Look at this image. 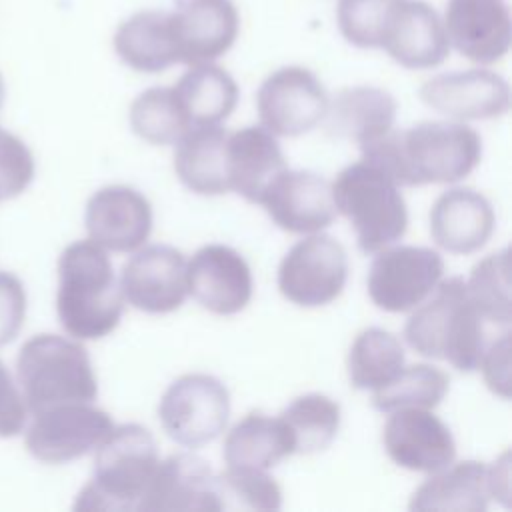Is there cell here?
Wrapping results in <instances>:
<instances>
[{"instance_id":"obj_1","label":"cell","mask_w":512,"mask_h":512,"mask_svg":"<svg viewBox=\"0 0 512 512\" xmlns=\"http://www.w3.org/2000/svg\"><path fill=\"white\" fill-rule=\"evenodd\" d=\"M362 158L384 170L400 188L452 184L468 176L482 158L478 132L458 120H428L358 146Z\"/></svg>"},{"instance_id":"obj_2","label":"cell","mask_w":512,"mask_h":512,"mask_svg":"<svg viewBox=\"0 0 512 512\" xmlns=\"http://www.w3.org/2000/svg\"><path fill=\"white\" fill-rule=\"evenodd\" d=\"M124 298L108 252L92 240L68 244L58 258L56 312L76 340H100L122 318Z\"/></svg>"},{"instance_id":"obj_3","label":"cell","mask_w":512,"mask_h":512,"mask_svg":"<svg viewBox=\"0 0 512 512\" xmlns=\"http://www.w3.org/2000/svg\"><path fill=\"white\" fill-rule=\"evenodd\" d=\"M410 312L404 338L414 352L446 360L460 372L478 368L486 348L484 320L466 292L464 278H442L432 294Z\"/></svg>"},{"instance_id":"obj_4","label":"cell","mask_w":512,"mask_h":512,"mask_svg":"<svg viewBox=\"0 0 512 512\" xmlns=\"http://www.w3.org/2000/svg\"><path fill=\"white\" fill-rule=\"evenodd\" d=\"M158 462L156 440L148 428L112 426L94 450V474L78 492L74 510H138Z\"/></svg>"},{"instance_id":"obj_5","label":"cell","mask_w":512,"mask_h":512,"mask_svg":"<svg viewBox=\"0 0 512 512\" xmlns=\"http://www.w3.org/2000/svg\"><path fill=\"white\" fill-rule=\"evenodd\" d=\"M16 382L32 414L68 402H92L98 394L86 348L76 338L58 334H36L24 342Z\"/></svg>"},{"instance_id":"obj_6","label":"cell","mask_w":512,"mask_h":512,"mask_svg":"<svg viewBox=\"0 0 512 512\" xmlns=\"http://www.w3.org/2000/svg\"><path fill=\"white\" fill-rule=\"evenodd\" d=\"M336 214L354 228L366 254L396 244L408 228V208L400 186L378 166L360 158L330 182Z\"/></svg>"},{"instance_id":"obj_7","label":"cell","mask_w":512,"mask_h":512,"mask_svg":"<svg viewBox=\"0 0 512 512\" xmlns=\"http://www.w3.org/2000/svg\"><path fill=\"white\" fill-rule=\"evenodd\" d=\"M230 418V392L212 374L178 376L158 402V420L170 440L200 448L216 440Z\"/></svg>"},{"instance_id":"obj_8","label":"cell","mask_w":512,"mask_h":512,"mask_svg":"<svg viewBox=\"0 0 512 512\" xmlns=\"http://www.w3.org/2000/svg\"><path fill=\"white\" fill-rule=\"evenodd\" d=\"M348 278L344 246L322 232L306 234L282 258L278 266L280 294L302 308H318L334 302Z\"/></svg>"},{"instance_id":"obj_9","label":"cell","mask_w":512,"mask_h":512,"mask_svg":"<svg viewBox=\"0 0 512 512\" xmlns=\"http://www.w3.org/2000/svg\"><path fill=\"white\" fill-rule=\"evenodd\" d=\"M444 278L442 256L426 246H386L376 252L366 288L384 312L400 314L424 302Z\"/></svg>"},{"instance_id":"obj_10","label":"cell","mask_w":512,"mask_h":512,"mask_svg":"<svg viewBox=\"0 0 512 512\" xmlns=\"http://www.w3.org/2000/svg\"><path fill=\"white\" fill-rule=\"evenodd\" d=\"M112 426L110 414L92 402H68L34 412L24 442L36 460L64 464L94 452Z\"/></svg>"},{"instance_id":"obj_11","label":"cell","mask_w":512,"mask_h":512,"mask_svg":"<svg viewBox=\"0 0 512 512\" xmlns=\"http://www.w3.org/2000/svg\"><path fill=\"white\" fill-rule=\"evenodd\" d=\"M328 100L324 84L308 68H278L264 78L256 94L260 126L274 136H302L324 122Z\"/></svg>"},{"instance_id":"obj_12","label":"cell","mask_w":512,"mask_h":512,"mask_svg":"<svg viewBox=\"0 0 512 512\" xmlns=\"http://www.w3.org/2000/svg\"><path fill=\"white\" fill-rule=\"evenodd\" d=\"M120 292L124 302L148 314L178 310L186 296V258L168 244L138 248L122 266Z\"/></svg>"},{"instance_id":"obj_13","label":"cell","mask_w":512,"mask_h":512,"mask_svg":"<svg viewBox=\"0 0 512 512\" xmlns=\"http://www.w3.org/2000/svg\"><path fill=\"white\" fill-rule=\"evenodd\" d=\"M188 294L208 312L232 316L242 312L254 292L252 270L244 256L224 244H206L186 262Z\"/></svg>"},{"instance_id":"obj_14","label":"cell","mask_w":512,"mask_h":512,"mask_svg":"<svg viewBox=\"0 0 512 512\" xmlns=\"http://www.w3.org/2000/svg\"><path fill=\"white\" fill-rule=\"evenodd\" d=\"M84 224L88 240L106 252H136L150 238L152 204L132 186L110 184L90 196Z\"/></svg>"},{"instance_id":"obj_15","label":"cell","mask_w":512,"mask_h":512,"mask_svg":"<svg viewBox=\"0 0 512 512\" xmlns=\"http://www.w3.org/2000/svg\"><path fill=\"white\" fill-rule=\"evenodd\" d=\"M382 444L400 468L432 474L452 464L456 442L450 428L428 408H398L388 412Z\"/></svg>"},{"instance_id":"obj_16","label":"cell","mask_w":512,"mask_h":512,"mask_svg":"<svg viewBox=\"0 0 512 512\" xmlns=\"http://www.w3.org/2000/svg\"><path fill=\"white\" fill-rule=\"evenodd\" d=\"M258 204L290 234H314L336 218L330 182L306 170L284 168L262 192Z\"/></svg>"},{"instance_id":"obj_17","label":"cell","mask_w":512,"mask_h":512,"mask_svg":"<svg viewBox=\"0 0 512 512\" xmlns=\"http://www.w3.org/2000/svg\"><path fill=\"white\" fill-rule=\"evenodd\" d=\"M420 100L458 122L494 120L510 110L508 82L486 68L448 72L420 86Z\"/></svg>"},{"instance_id":"obj_18","label":"cell","mask_w":512,"mask_h":512,"mask_svg":"<svg viewBox=\"0 0 512 512\" xmlns=\"http://www.w3.org/2000/svg\"><path fill=\"white\" fill-rule=\"evenodd\" d=\"M168 18L178 62L188 66L224 56L240 30L232 0H180Z\"/></svg>"},{"instance_id":"obj_19","label":"cell","mask_w":512,"mask_h":512,"mask_svg":"<svg viewBox=\"0 0 512 512\" xmlns=\"http://www.w3.org/2000/svg\"><path fill=\"white\" fill-rule=\"evenodd\" d=\"M442 24L450 48L474 64L500 62L510 50L512 24L504 0H448Z\"/></svg>"},{"instance_id":"obj_20","label":"cell","mask_w":512,"mask_h":512,"mask_svg":"<svg viewBox=\"0 0 512 512\" xmlns=\"http://www.w3.org/2000/svg\"><path fill=\"white\" fill-rule=\"evenodd\" d=\"M138 510L142 512H218L214 472L192 452L160 460L148 482Z\"/></svg>"},{"instance_id":"obj_21","label":"cell","mask_w":512,"mask_h":512,"mask_svg":"<svg viewBox=\"0 0 512 512\" xmlns=\"http://www.w3.org/2000/svg\"><path fill=\"white\" fill-rule=\"evenodd\" d=\"M434 244L450 254L478 252L494 234L496 214L492 202L474 188L442 192L428 214Z\"/></svg>"},{"instance_id":"obj_22","label":"cell","mask_w":512,"mask_h":512,"mask_svg":"<svg viewBox=\"0 0 512 512\" xmlns=\"http://www.w3.org/2000/svg\"><path fill=\"white\" fill-rule=\"evenodd\" d=\"M382 50L404 68L428 70L446 60L450 42L442 18L430 4L404 0L384 36Z\"/></svg>"},{"instance_id":"obj_23","label":"cell","mask_w":512,"mask_h":512,"mask_svg":"<svg viewBox=\"0 0 512 512\" xmlns=\"http://www.w3.org/2000/svg\"><path fill=\"white\" fill-rule=\"evenodd\" d=\"M226 162L230 192L252 204H258L264 188L288 168L276 136L264 126H244L228 132Z\"/></svg>"},{"instance_id":"obj_24","label":"cell","mask_w":512,"mask_h":512,"mask_svg":"<svg viewBox=\"0 0 512 512\" xmlns=\"http://www.w3.org/2000/svg\"><path fill=\"white\" fill-rule=\"evenodd\" d=\"M490 504L488 464L462 460L432 472L410 496L414 512H486Z\"/></svg>"},{"instance_id":"obj_25","label":"cell","mask_w":512,"mask_h":512,"mask_svg":"<svg viewBox=\"0 0 512 512\" xmlns=\"http://www.w3.org/2000/svg\"><path fill=\"white\" fill-rule=\"evenodd\" d=\"M396 110L390 92L376 86H348L328 100L324 120L332 136L362 146L394 128Z\"/></svg>"},{"instance_id":"obj_26","label":"cell","mask_w":512,"mask_h":512,"mask_svg":"<svg viewBox=\"0 0 512 512\" xmlns=\"http://www.w3.org/2000/svg\"><path fill=\"white\" fill-rule=\"evenodd\" d=\"M228 132L216 126H192L174 146V172L194 194L222 196L230 192L226 162Z\"/></svg>"},{"instance_id":"obj_27","label":"cell","mask_w":512,"mask_h":512,"mask_svg":"<svg viewBox=\"0 0 512 512\" xmlns=\"http://www.w3.org/2000/svg\"><path fill=\"white\" fill-rule=\"evenodd\" d=\"M294 454L292 438L280 420L262 412H250L238 420L224 438L222 458L226 466L270 470Z\"/></svg>"},{"instance_id":"obj_28","label":"cell","mask_w":512,"mask_h":512,"mask_svg":"<svg viewBox=\"0 0 512 512\" xmlns=\"http://www.w3.org/2000/svg\"><path fill=\"white\" fill-rule=\"evenodd\" d=\"M192 126L222 124L238 104L236 80L214 62L192 64L172 86Z\"/></svg>"},{"instance_id":"obj_29","label":"cell","mask_w":512,"mask_h":512,"mask_svg":"<svg viewBox=\"0 0 512 512\" xmlns=\"http://www.w3.org/2000/svg\"><path fill=\"white\" fill-rule=\"evenodd\" d=\"M114 48L136 72L156 74L178 64L168 12L142 10L130 16L116 30Z\"/></svg>"},{"instance_id":"obj_30","label":"cell","mask_w":512,"mask_h":512,"mask_svg":"<svg viewBox=\"0 0 512 512\" xmlns=\"http://www.w3.org/2000/svg\"><path fill=\"white\" fill-rule=\"evenodd\" d=\"M404 360V346L392 332L366 328L356 334L348 350V380L356 390L374 392L402 370Z\"/></svg>"},{"instance_id":"obj_31","label":"cell","mask_w":512,"mask_h":512,"mask_svg":"<svg viewBox=\"0 0 512 512\" xmlns=\"http://www.w3.org/2000/svg\"><path fill=\"white\" fill-rule=\"evenodd\" d=\"M278 416L292 438L294 454L326 450L334 442L342 422L340 404L320 392L296 396Z\"/></svg>"},{"instance_id":"obj_32","label":"cell","mask_w":512,"mask_h":512,"mask_svg":"<svg viewBox=\"0 0 512 512\" xmlns=\"http://www.w3.org/2000/svg\"><path fill=\"white\" fill-rule=\"evenodd\" d=\"M132 132L152 146H174L190 128V120L172 86L140 92L128 110Z\"/></svg>"},{"instance_id":"obj_33","label":"cell","mask_w":512,"mask_h":512,"mask_svg":"<svg viewBox=\"0 0 512 512\" xmlns=\"http://www.w3.org/2000/svg\"><path fill=\"white\" fill-rule=\"evenodd\" d=\"M448 374L432 364H410L382 388L372 392V404L380 412L398 408H436L448 394Z\"/></svg>"},{"instance_id":"obj_34","label":"cell","mask_w":512,"mask_h":512,"mask_svg":"<svg viewBox=\"0 0 512 512\" xmlns=\"http://www.w3.org/2000/svg\"><path fill=\"white\" fill-rule=\"evenodd\" d=\"M466 292L484 322L510 324L512 320V288H510V252L488 254L464 280Z\"/></svg>"},{"instance_id":"obj_35","label":"cell","mask_w":512,"mask_h":512,"mask_svg":"<svg viewBox=\"0 0 512 512\" xmlns=\"http://www.w3.org/2000/svg\"><path fill=\"white\" fill-rule=\"evenodd\" d=\"M214 488L220 510L272 512L282 506V488L268 470L226 466L214 474Z\"/></svg>"},{"instance_id":"obj_36","label":"cell","mask_w":512,"mask_h":512,"mask_svg":"<svg viewBox=\"0 0 512 512\" xmlns=\"http://www.w3.org/2000/svg\"><path fill=\"white\" fill-rule=\"evenodd\" d=\"M404 0H338L340 34L358 48H382L384 36Z\"/></svg>"},{"instance_id":"obj_37","label":"cell","mask_w":512,"mask_h":512,"mask_svg":"<svg viewBox=\"0 0 512 512\" xmlns=\"http://www.w3.org/2000/svg\"><path fill=\"white\" fill-rule=\"evenodd\" d=\"M34 178V156L14 134L0 130V200L22 194Z\"/></svg>"},{"instance_id":"obj_38","label":"cell","mask_w":512,"mask_h":512,"mask_svg":"<svg viewBox=\"0 0 512 512\" xmlns=\"http://www.w3.org/2000/svg\"><path fill=\"white\" fill-rule=\"evenodd\" d=\"M26 320L24 284L10 272L0 270V346L12 342Z\"/></svg>"},{"instance_id":"obj_39","label":"cell","mask_w":512,"mask_h":512,"mask_svg":"<svg viewBox=\"0 0 512 512\" xmlns=\"http://www.w3.org/2000/svg\"><path fill=\"white\" fill-rule=\"evenodd\" d=\"M486 386L502 400L510 398L512 372H510V334H502L498 340L486 344L478 368Z\"/></svg>"},{"instance_id":"obj_40","label":"cell","mask_w":512,"mask_h":512,"mask_svg":"<svg viewBox=\"0 0 512 512\" xmlns=\"http://www.w3.org/2000/svg\"><path fill=\"white\" fill-rule=\"evenodd\" d=\"M28 406L4 362L0 360V438L20 434L28 422Z\"/></svg>"},{"instance_id":"obj_41","label":"cell","mask_w":512,"mask_h":512,"mask_svg":"<svg viewBox=\"0 0 512 512\" xmlns=\"http://www.w3.org/2000/svg\"><path fill=\"white\" fill-rule=\"evenodd\" d=\"M488 488L490 498H496L504 504L510 500V454L508 450L502 452L492 464H488Z\"/></svg>"}]
</instances>
